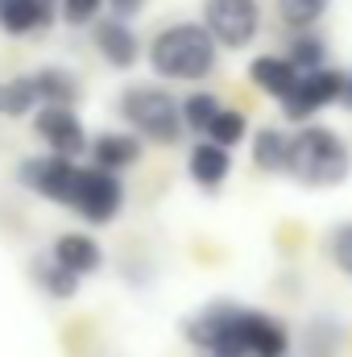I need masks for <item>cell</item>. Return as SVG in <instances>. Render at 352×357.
I'll use <instances>...</instances> for the list:
<instances>
[{"instance_id": "cell-9", "label": "cell", "mask_w": 352, "mask_h": 357, "mask_svg": "<svg viewBox=\"0 0 352 357\" xmlns=\"http://www.w3.org/2000/svg\"><path fill=\"white\" fill-rule=\"evenodd\" d=\"M33 129L50 146V154H58V158H79L91 146L88 129H83L75 108H38L33 112Z\"/></svg>"}, {"instance_id": "cell-5", "label": "cell", "mask_w": 352, "mask_h": 357, "mask_svg": "<svg viewBox=\"0 0 352 357\" xmlns=\"http://www.w3.org/2000/svg\"><path fill=\"white\" fill-rule=\"evenodd\" d=\"M199 25L220 50H245L262 33V0H203Z\"/></svg>"}, {"instance_id": "cell-14", "label": "cell", "mask_w": 352, "mask_h": 357, "mask_svg": "<svg viewBox=\"0 0 352 357\" xmlns=\"http://www.w3.org/2000/svg\"><path fill=\"white\" fill-rule=\"evenodd\" d=\"M54 25V8L42 4V0H0V29L13 33V38H25V33H42Z\"/></svg>"}, {"instance_id": "cell-24", "label": "cell", "mask_w": 352, "mask_h": 357, "mask_svg": "<svg viewBox=\"0 0 352 357\" xmlns=\"http://www.w3.org/2000/svg\"><path fill=\"white\" fill-rule=\"evenodd\" d=\"M328 258H332V266L340 270L344 278H352V220H340L328 233Z\"/></svg>"}, {"instance_id": "cell-16", "label": "cell", "mask_w": 352, "mask_h": 357, "mask_svg": "<svg viewBox=\"0 0 352 357\" xmlns=\"http://www.w3.org/2000/svg\"><path fill=\"white\" fill-rule=\"evenodd\" d=\"M33 91H38V108H75L79 100V79L63 67H38L29 71Z\"/></svg>"}, {"instance_id": "cell-6", "label": "cell", "mask_w": 352, "mask_h": 357, "mask_svg": "<svg viewBox=\"0 0 352 357\" xmlns=\"http://www.w3.org/2000/svg\"><path fill=\"white\" fill-rule=\"evenodd\" d=\"M79 175H83V167L75 158H58V154H33V158H25L17 167V183L25 191L42 195L50 204H63V208H71Z\"/></svg>"}, {"instance_id": "cell-12", "label": "cell", "mask_w": 352, "mask_h": 357, "mask_svg": "<svg viewBox=\"0 0 352 357\" xmlns=\"http://www.w3.org/2000/svg\"><path fill=\"white\" fill-rule=\"evenodd\" d=\"M91 154V167H99V171H125V167H133V162H141V154H145V146H141V137H133V133H99V137H91L88 146Z\"/></svg>"}, {"instance_id": "cell-28", "label": "cell", "mask_w": 352, "mask_h": 357, "mask_svg": "<svg viewBox=\"0 0 352 357\" xmlns=\"http://www.w3.org/2000/svg\"><path fill=\"white\" fill-rule=\"evenodd\" d=\"M42 4H50V8H54V4H58V0H42Z\"/></svg>"}, {"instance_id": "cell-23", "label": "cell", "mask_w": 352, "mask_h": 357, "mask_svg": "<svg viewBox=\"0 0 352 357\" xmlns=\"http://www.w3.org/2000/svg\"><path fill=\"white\" fill-rule=\"evenodd\" d=\"M220 108H224V104H220L211 91H191V96L178 104L182 129H191V133H207V125H211V116H216Z\"/></svg>"}, {"instance_id": "cell-17", "label": "cell", "mask_w": 352, "mask_h": 357, "mask_svg": "<svg viewBox=\"0 0 352 357\" xmlns=\"http://www.w3.org/2000/svg\"><path fill=\"white\" fill-rule=\"evenodd\" d=\"M249 154H253V167H257L262 175H282V171L290 167V133H282V129L265 125V129L253 133Z\"/></svg>"}, {"instance_id": "cell-4", "label": "cell", "mask_w": 352, "mask_h": 357, "mask_svg": "<svg viewBox=\"0 0 352 357\" xmlns=\"http://www.w3.org/2000/svg\"><path fill=\"white\" fill-rule=\"evenodd\" d=\"M120 116L133 129V137L158 142V146H175L182 137V116H178V100L166 88L154 84H133L120 91Z\"/></svg>"}, {"instance_id": "cell-27", "label": "cell", "mask_w": 352, "mask_h": 357, "mask_svg": "<svg viewBox=\"0 0 352 357\" xmlns=\"http://www.w3.org/2000/svg\"><path fill=\"white\" fill-rule=\"evenodd\" d=\"M340 104L352 108V71H344V96H340Z\"/></svg>"}, {"instance_id": "cell-8", "label": "cell", "mask_w": 352, "mask_h": 357, "mask_svg": "<svg viewBox=\"0 0 352 357\" xmlns=\"http://www.w3.org/2000/svg\"><path fill=\"white\" fill-rule=\"evenodd\" d=\"M340 96H344V71H340V67L307 71V75H298V84H294L290 96L282 100V116L294 121V125H303V121H311L319 108L340 104Z\"/></svg>"}, {"instance_id": "cell-10", "label": "cell", "mask_w": 352, "mask_h": 357, "mask_svg": "<svg viewBox=\"0 0 352 357\" xmlns=\"http://www.w3.org/2000/svg\"><path fill=\"white\" fill-rule=\"evenodd\" d=\"M91 42H95V54H99L108 67H116V71H129V67H137V59H141V38H137V29L125 25V21L99 17V21L91 25Z\"/></svg>"}, {"instance_id": "cell-22", "label": "cell", "mask_w": 352, "mask_h": 357, "mask_svg": "<svg viewBox=\"0 0 352 357\" xmlns=\"http://www.w3.org/2000/svg\"><path fill=\"white\" fill-rule=\"evenodd\" d=\"M33 282H38L50 299H75V295H79V278H75L71 270H63L58 262H50V258L33 262Z\"/></svg>"}, {"instance_id": "cell-15", "label": "cell", "mask_w": 352, "mask_h": 357, "mask_svg": "<svg viewBox=\"0 0 352 357\" xmlns=\"http://www.w3.org/2000/svg\"><path fill=\"white\" fill-rule=\"evenodd\" d=\"M249 84L262 91V96H269V100H286L290 88L298 84V71L282 54H257L249 63Z\"/></svg>"}, {"instance_id": "cell-25", "label": "cell", "mask_w": 352, "mask_h": 357, "mask_svg": "<svg viewBox=\"0 0 352 357\" xmlns=\"http://www.w3.org/2000/svg\"><path fill=\"white\" fill-rule=\"evenodd\" d=\"M99 8H104V0H58V17H63L71 29L95 25V21H99Z\"/></svg>"}, {"instance_id": "cell-2", "label": "cell", "mask_w": 352, "mask_h": 357, "mask_svg": "<svg viewBox=\"0 0 352 357\" xmlns=\"http://www.w3.org/2000/svg\"><path fill=\"white\" fill-rule=\"evenodd\" d=\"M145 59H150V71L158 79H170V84H195V79H207L216 71V59H220V46L211 42V33L199 25V21H170L154 33V42L145 46Z\"/></svg>"}, {"instance_id": "cell-11", "label": "cell", "mask_w": 352, "mask_h": 357, "mask_svg": "<svg viewBox=\"0 0 352 357\" xmlns=\"http://www.w3.org/2000/svg\"><path fill=\"white\" fill-rule=\"evenodd\" d=\"M50 262H58L63 270H71L75 278H83V274H95L104 266V250L95 245V237H88V233H58L54 245H50Z\"/></svg>"}, {"instance_id": "cell-26", "label": "cell", "mask_w": 352, "mask_h": 357, "mask_svg": "<svg viewBox=\"0 0 352 357\" xmlns=\"http://www.w3.org/2000/svg\"><path fill=\"white\" fill-rule=\"evenodd\" d=\"M104 4H108V17H112V21H125V25H129L133 17L145 13L150 0H104Z\"/></svg>"}, {"instance_id": "cell-21", "label": "cell", "mask_w": 352, "mask_h": 357, "mask_svg": "<svg viewBox=\"0 0 352 357\" xmlns=\"http://www.w3.org/2000/svg\"><path fill=\"white\" fill-rule=\"evenodd\" d=\"M298 75H307V71H319V67H328V42L319 38V33H294L290 38V50L282 54Z\"/></svg>"}, {"instance_id": "cell-19", "label": "cell", "mask_w": 352, "mask_h": 357, "mask_svg": "<svg viewBox=\"0 0 352 357\" xmlns=\"http://www.w3.org/2000/svg\"><path fill=\"white\" fill-rule=\"evenodd\" d=\"M328 8H332V0H273L278 21H282L286 29H294V33H311V29L323 21Z\"/></svg>"}, {"instance_id": "cell-13", "label": "cell", "mask_w": 352, "mask_h": 357, "mask_svg": "<svg viewBox=\"0 0 352 357\" xmlns=\"http://www.w3.org/2000/svg\"><path fill=\"white\" fill-rule=\"evenodd\" d=\"M186 175L195 178V187L216 191V187H224V178L232 175V154L199 137V146H191V154H186Z\"/></svg>"}, {"instance_id": "cell-20", "label": "cell", "mask_w": 352, "mask_h": 357, "mask_svg": "<svg viewBox=\"0 0 352 357\" xmlns=\"http://www.w3.org/2000/svg\"><path fill=\"white\" fill-rule=\"evenodd\" d=\"M38 112V91H33V79L29 75H13V79H0V116L8 121H21Z\"/></svg>"}, {"instance_id": "cell-18", "label": "cell", "mask_w": 352, "mask_h": 357, "mask_svg": "<svg viewBox=\"0 0 352 357\" xmlns=\"http://www.w3.org/2000/svg\"><path fill=\"white\" fill-rule=\"evenodd\" d=\"M245 137H249V116L241 112V108H220L216 116H211V125H207V133H203V142H211V146H220V150H237V146H245Z\"/></svg>"}, {"instance_id": "cell-3", "label": "cell", "mask_w": 352, "mask_h": 357, "mask_svg": "<svg viewBox=\"0 0 352 357\" xmlns=\"http://www.w3.org/2000/svg\"><path fill=\"white\" fill-rule=\"evenodd\" d=\"M303 187H340L352 175V146L328 125H303L290 137V167Z\"/></svg>"}, {"instance_id": "cell-7", "label": "cell", "mask_w": 352, "mask_h": 357, "mask_svg": "<svg viewBox=\"0 0 352 357\" xmlns=\"http://www.w3.org/2000/svg\"><path fill=\"white\" fill-rule=\"evenodd\" d=\"M125 208V183L112 171H99V167H83L79 187H75V199H71V212L83 220V225H112Z\"/></svg>"}, {"instance_id": "cell-1", "label": "cell", "mask_w": 352, "mask_h": 357, "mask_svg": "<svg viewBox=\"0 0 352 357\" xmlns=\"http://www.w3.org/2000/svg\"><path fill=\"white\" fill-rule=\"evenodd\" d=\"M186 341L203 357H286L290 354V328L257 307L216 303L195 312L182 324Z\"/></svg>"}]
</instances>
